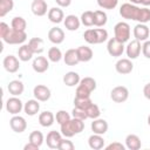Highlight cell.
I'll return each mask as SVG.
<instances>
[{"label":"cell","instance_id":"1","mask_svg":"<svg viewBox=\"0 0 150 150\" xmlns=\"http://www.w3.org/2000/svg\"><path fill=\"white\" fill-rule=\"evenodd\" d=\"M83 129H84V121L80 118H75V117L61 124V134L68 138L82 132Z\"/></svg>","mask_w":150,"mask_h":150},{"label":"cell","instance_id":"2","mask_svg":"<svg viewBox=\"0 0 150 150\" xmlns=\"http://www.w3.org/2000/svg\"><path fill=\"white\" fill-rule=\"evenodd\" d=\"M83 39L90 45H98L108 39V32L104 28H89L83 33Z\"/></svg>","mask_w":150,"mask_h":150},{"label":"cell","instance_id":"3","mask_svg":"<svg viewBox=\"0 0 150 150\" xmlns=\"http://www.w3.org/2000/svg\"><path fill=\"white\" fill-rule=\"evenodd\" d=\"M139 14H141V7L134 5V4H123L120 8V15L123 19H128V20H135L138 21L139 19Z\"/></svg>","mask_w":150,"mask_h":150},{"label":"cell","instance_id":"4","mask_svg":"<svg viewBox=\"0 0 150 150\" xmlns=\"http://www.w3.org/2000/svg\"><path fill=\"white\" fill-rule=\"evenodd\" d=\"M27 40L26 30H18L14 28H11L9 32L2 38V41L8 45H21Z\"/></svg>","mask_w":150,"mask_h":150},{"label":"cell","instance_id":"5","mask_svg":"<svg viewBox=\"0 0 150 150\" xmlns=\"http://www.w3.org/2000/svg\"><path fill=\"white\" fill-rule=\"evenodd\" d=\"M114 33H115V39H117L120 42H127L130 39V26L129 23L121 21L117 22L114 27Z\"/></svg>","mask_w":150,"mask_h":150},{"label":"cell","instance_id":"6","mask_svg":"<svg viewBox=\"0 0 150 150\" xmlns=\"http://www.w3.org/2000/svg\"><path fill=\"white\" fill-rule=\"evenodd\" d=\"M107 50L109 53V55L114 56V57H118V56H122L123 52H124V43L123 42H120L117 39L115 38H111L108 40V43H107Z\"/></svg>","mask_w":150,"mask_h":150},{"label":"cell","instance_id":"7","mask_svg":"<svg viewBox=\"0 0 150 150\" xmlns=\"http://www.w3.org/2000/svg\"><path fill=\"white\" fill-rule=\"evenodd\" d=\"M129 97V90L124 86H117L111 89L110 91V98L116 103H123Z\"/></svg>","mask_w":150,"mask_h":150},{"label":"cell","instance_id":"8","mask_svg":"<svg viewBox=\"0 0 150 150\" xmlns=\"http://www.w3.org/2000/svg\"><path fill=\"white\" fill-rule=\"evenodd\" d=\"M33 95L34 97L40 101V102H46L50 98V89L47 87V86H43V84H38L34 87L33 89Z\"/></svg>","mask_w":150,"mask_h":150},{"label":"cell","instance_id":"9","mask_svg":"<svg viewBox=\"0 0 150 150\" xmlns=\"http://www.w3.org/2000/svg\"><path fill=\"white\" fill-rule=\"evenodd\" d=\"M22 109H23V104H22L21 100L18 98L16 96L9 97V98L6 101V110H7L9 114H12V115H18Z\"/></svg>","mask_w":150,"mask_h":150},{"label":"cell","instance_id":"10","mask_svg":"<svg viewBox=\"0 0 150 150\" xmlns=\"http://www.w3.org/2000/svg\"><path fill=\"white\" fill-rule=\"evenodd\" d=\"M9 127L11 129L14 131V132H18V134H21L26 130L27 128V122L26 120L22 117V116H19V115H14L11 120H9Z\"/></svg>","mask_w":150,"mask_h":150},{"label":"cell","instance_id":"11","mask_svg":"<svg viewBox=\"0 0 150 150\" xmlns=\"http://www.w3.org/2000/svg\"><path fill=\"white\" fill-rule=\"evenodd\" d=\"M2 64H4V68L6 69V71L8 73H16L20 68V62H19V59L14 55H7L4 57V61H2Z\"/></svg>","mask_w":150,"mask_h":150},{"label":"cell","instance_id":"12","mask_svg":"<svg viewBox=\"0 0 150 150\" xmlns=\"http://www.w3.org/2000/svg\"><path fill=\"white\" fill-rule=\"evenodd\" d=\"M115 69L118 74L127 75V74H130L132 71L134 64H132L130 59H120L115 64Z\"/></svg>","mask_w":150,"mask_h":150},{"label":"cell","instance_id":"13","mask_svg":"<svg viewBox=\"0 0 150 150\" xmlns=\"http://www.w3.org/2000/svg\"><path fill=\"white\" fill-rule=\"evenodd\" d=\"M150 35V29L145 23H137L134 27V36L138 41H146Z\"/></svg>","mask_w":150,"mask_h":150},{"label":"cell","instance_id":"14","mask_svg":"<svg viewBox=\"0 0 150 150\" xmlns=\"http://www.w3.org/2000/svg\"><path fill=\"white\" fill-rule=\"evenodd\" d=\"M141 49H142L141 41H138V40H136V39L132 40V41H130V42L128 43V46H127V49H125L128 59H130V60L137 59V57L139 56Z\"/></svg>","mask_w":150,"mask_h":150},{"label":"cell","instance_id":"15","mask_svg":"<svg viewBox=\"0 0 150 150\" xmlns=\"http://www.w3.org/2000/svg\"><path fill=\"white\" fill-rule=\"evenodd\" d=\"M48 40L54 45H60L64 40V32L60 27H53L48 32Z\"/></svg>","mask_w":150,"mask_h":150},{"label":"cell","instance_id":"16","mask_svg":"<svg viewBox=\"0 0 150 150\" xmlns=\"http://www.w3.org/2000/svg\"><path fill=\"white\" fill-rule=\"evenodd\" d=\"M32 67H33L34 71L41 74V73H45L46 70H48V68H49V61L45 56H36L33 60Z\"/></svg>","mask_w":150,"mask_h":150},{"label":"cell","instance_id":"17","mask_svg":"<svg viewBox=\"0 0 150 150\" xmlns=\"http://www.w3.org/2000/svg\"><path fill=\"white\" fill-rule=\"evenodd\" d=\"M30 9L34 15L36 16H43L47 14V2L46 0H33L30 5Z\"/></svg>","mask_w":150,"mask_h":150},{"label":"cell","instance_id":"18","mask_svg":"<svg viewBox=\"0 0 150 150\" xmlns=\"http://www.w3.org/2000/svg\"><path fill=\"white\" fill-rule=\"evenodd\" d=\"M62 137H61V134L57 132L56 130H52L47 134V137H46V143L48 145V148L50 149H57L59 148V144L61 142Z\"/></svg>","mask_w":150,"mask_h":150},{"label":"cell","instance_id":"19","mask_svg":"<svg viewBox=\"0 0 150 150\" xmlns=\"http://www.w3.org/2000/svg\"><path fill=\"white\" fill-rule=\"evenodd\" d=\"M91 130L94 134L104 135L108 131V122L103 118H95L91 122Z\"/></svg>","mask_w":150,"mask_h":150},{"label":"cell","instance_id":"20","mask_svg":"<svg viewBox=\"0 0 150 150\" xmlns=\"http://www.w3.org/2000/svg\"><path fill=\"white\" fill-rule=\"evenodd\" d=\"M63 23H64V27L70 30V32H74V30H77L80 28V25H81V20L74 15V14H69L64 18L63 20Z\"/></svg>","mask_w":150,"mask_h":150},{"label":"cell","instance_id":"21","mask_svg":"<svg viewBox=\"0 0 150 150\" xmlns=\"http://www.w3.org/2000/svg\"><path fill=\"white\" fill-rule=\"evenodd\" d=\"M48 19L53 23H60V22H62L63 19H64L63 11L60 7H53V8H50L48 11Z\"/></svg>","mask_w":150,"mask_h":150},{"label":"cell","instance_id":"22","mask_svg":"<svg viewBox=\"0 0 150 150\" xmlns=\"http://www.w3.org/2000/svg\"><path fill=\"white\" fill-rule=\"evenodd\" d=\"M7 89H8V91H9L11 95H13V96H20L23 93V90H25V86H23V83L21 81L13 80V81H11L8 83Z\"/></svg>","mask_w":150,"mask_h":150},{"label":"cell","instance_id":"23","mask_svg":"<svg viewBox=\"0 0 150 150\" xmlns=\"http://www.w3.org/2000/svg\"><path fill=\"white\" fill-rule=\"evenodd\" d=\"M142 146V142L141 138L135 135V134H130L125 137V148H128L129 150H138Z\"/></svg>","mask_w":150,"mask_h":150},{"label":"cell","instance_id":"24","mask_svg":"<svg viewBox=\"0 0 150 150\" xmlns=\"http://www.w3.org/2000/svg\"><path fill=\"white\" fill-rule=\"evenodd\" d=\"M63 61L67 66H76L80 62L77 49H68L63 55Z\"/></svg>","mask_w":150,"mask_h":150},{"label":"cell","instance_id":"25","mask_svg":"<svg viewBox=\"0 0 150 150\" xmlns=\"http://www.w3.org/2000/svg\"><path fill=\"white\" fill-rule=\"evenodd\" d=\"M23 110L28 115V116H34L39 112L40 110V103L39 101L35 98V100H28L25 105H23Z\"/></svg>","mask_w":150,"mask_h":150},{"label":"cell","instance_id":"26","mask_svg":"<svg viewBox=\"0 0 150 150\" xmlns=\"http://www.w3.org/2000/svg\"><path fill=\"white\" fill-rule=\"evenodd\" d=\"M77 49V54H79V59H80V62H88L93 59L94 56V53L91 50L90 47L88 46H80Z\"/></svg>","mask_w":150,"mask_h":150},{"label":"cell","instance_id":"27","mask_svg":"<svg viewBox=\"0 0 150 150\" xmlns=\"http://www.w3.org/2000/svg\"><path fill=\"white\" fill-rule=\"evenodd\" d=\"M88 144H89V148L94 150H100L104 146V138L102 137V135L94 134L88 138Z\"/></svg>","mask_w":150,"mask_h":150},{"label":"cell","instance_id":"28","mask_svg":"<svg viewBox=\"0 0 150 150\" xmlns=\"http://www.w3.org/2000/svg\"><path fill=\"white\" fill-rule=\"evenodd\" d=\"M80 81H81L80 75L76 71H68L63 76V83L68 87H75L80 83Z\"/></svg>","mask_w":150,"mask_h":150},{"label":"cell","instance_id":"29","mask_svg":"<svg viewBox=\"0 0 150 150\" xmlns=\"http://www.w3.org/2000/svg\"><path fill=\"white\" fill-rule=\"evenodd\" d=\"M54 121H55V116L53 115L52 111H48V110L47 111H42L39 115V123L45 128H48V127L53 125Z\"/></svg>","mask_w":150,"mask_h":150},{"label":"cell","instance_id":"30","mask_svg":"<svg viewBox=\"0 0 150 150\" xmlns=\"http://www.w3.org/2000/svg\"><path fill=\"white\" fill-rule=\"evenodd\" d=\"M33 50L30 49L29 45H22L21 47H19V50H18V56H19V60L22 61V62H27L29 61L32 57H33Z\"/></svg>","mask_w":150,"mask_h":150},{"label":"cell","instance_id":"31","mask_svg":"<svg viewBox=\"0 0 150 150\" xmlns=\"http://www.w3.org/2000/svg\"><path fill=\"white\" fill-rule=\"evenodd\" d=\"M28 45L30 47V49L33 50L34 54H41L43 52V47H45V43H43V40L41 38H32L29 41H28Z\"/></svg>","mask_w":150,"mask_h":150},{"label":"cell","instance_id":"32","mask_svg":"<svg viewBox=\"0 0 150 150\" xmlns=\"http://www.w3.org/2000/svg\"><path fill=\"white\" fill-rule=\"evenodd\" d=\"M107 21H108V16H107L105 12H103V11H95L94 12V26L102 27L107 23Z\"/></svg>","mask_w":150,"mask_h":150},{"label":"cell","instance_id":"33","mask_svg":"<svg viewBox=\"0 0 150 150\" xmlns=\"http://www.w3.org/2000/svg\"><path fill=\"white\" fill-rule=\"evenodd\" d=\"M14 7L13 0H0V16L4 18L7 13H9Z\"/></svg>","mask_w":150,"mask_h":150},{"label":"cell","instance_id":"34","mask_svg":"<svg viewBox=\"0 0 150 150\" xmlns=\"http://www.w3.org/2000/svg\"><path fill=\"white\" fill-rule=\"evenodd\" d=\"M80 20H81V23L87 26V27L94 26V12H91V11L83 12L81 18H80Z\"/></svg>","mask_w":150,"mask_h":150},{"label":"cell","instance_id":"35","mask_svg":"<svg viewBox=\"0 0 150 150\" xmlns=\"http://www.w3.org/2000/svg\"><path fill=\"white\" fill-rule=\"evenodd\" d=\"M63 57L62 52L57 47H52L48 49V60L52 62H59Z\"/></svg>","mask_w":150,"mask_h":150},{"label":"cell","instance_id":"36","mask_svg":"<svg viewBox=\"0 0 150 150\" xmlns=\"http://www.w3.org/2000/svg\"><path fill=\"white\" fill-rule=\"evenodd\" d=\"M12 28L18 29V30H26L27 27V22L22 16H15L12 20Z\"/></svg>","mask_w":150,"mask_h":150},{"label":"cell","instance_id":"37","mask_svg":"<svg viewBox=\"0 0 150 150\" xmlns=\"http://www.w3.org/2000/svg\"><path fill=\"white\" fill-rule=\"evenodd\" d=\"M86 112H87V115H88V118H93V120L98 118L100 115H101V110H100L98 105L95 104V103H91V104L86 109Z\"/></svg>","mask_w":150,"mask_h":150},{"label":"cell","instance_id":"38","mask_svg":"<svg viewBox=\"0 0 150 150\" xmlns=\"http://www.w3.org/2000/svg\"><path fill=\"white\" fill-rule=\"evenodd\" d=\"M43 141H45V139H43V135H42L41 131L34 130V131H32V132L29 134V142H32V143H34V144L41 146L42 143H43Z\"/></svg>","mask_w":150,"mask_h":150},{"label":"cell","instance_id":"39","mask_svg":"<svg viewBox=\"0 0 150 150\" xmlns=\"http://www.w3.org/2000/svg\"><path fill=\"white\" fill-rule=\"evenodd\" d=\"M79 84H81V86H83L84 88H87L90 93H93V91L96 89V81H95L93 77H89V76L82 79Z\"/></svg>","mask_w":150,"mask_h":150},{"label":"cell","instance_id":"40","mask_svg":"<svg viewBox=\"0 0 150 150\" xmlns=\"http://www.w3.org/2000/svg\"><path fill=\"white\" fill-rule=\"evenodd\" d=\"M93 103V101L90 100V97H76L74 98V104L75 107H79V108H82V109H87L90 104Z\"/></svg>","mask_w":150,"mask_h":150},{"label":"cell","instance_id":"41","mask_svg":"<svg viewBox=\"0 0 150 150\" xmlns=\"http://www.w3.org/2000/svg\"><path fill=\"white\" fill-rule=\"evenodd\" d=\"M118 4V0H97V5L103 9H114Z\"/></svg>","mask_w":150,"mask_h":150},{"label":"cell","instance_id":"42","mask_svg":"<svg viewBox=\"0 0 150 150\" xmlns=\"http://www.w3.org/2000/svg\"><path fill=\"white\" fill-rule=\"evenodd\" d=\"M55 120H56V122L61 125V124H63L64 122H67V121L70 120V115H69L66 110H59V111L56 112V115H55Z\"/></svg>","mask_w":150,"mask_h":150},{"label":"cell","instance_id":"43","mask_svg":"<svg viewBox=\"0 0 150 150\" xmlns=\"http://www.w3.org/2000/svg\"><path fill=\"white\" fill-rule=\"evenodd\" d=\"M71 115H73V117L80 118V120H82V121H86V120L88 118V115H87L86 110L82 109V108H79V107H75V108L73 109Z\"/></svg>","mask_w":150,"mask_h":150},{"label":"cell","instance_id":"44","mask_svg":"<svg viewBox=\"0 0 150 150\" xmlns=\"http://www.w3.org/2000/svg\"><path fill=\"white\" fill-rule=\"evenodd\" d=\"M150 21V9L146 7L141 8V14H139V19L138 22L139 23H146Z\"/></svg>","mask_w":150,"mask_h":150},{"label":"cell","instance_id":"45","mask_svg":"<svg viewBox=\"0 0 150 150\" xmlns=\"http://www.w3.org/2000/svg\"><path fill=\"white\" fill-rule=\"evenodd\" d=\"M75 146H74V143L71 142V141H69L68 139V137H66V138H62L61 139V142H60V144H59V150H73Z\"/></svg>","mask_w":150,"mask_h":150},{"label":"cell","instance_id":"46","mask_svg":"<svg viewBox=\"0 0 150 150\" xmlns=\"http://www.w3.org/2000/svg\"><path fill=\"white\" fill-rule=\"evenodd\" d=\"M90 94H91V93H90L87 88H84L83 86L79 84L77 88H76V94H75V96H76V97H90Z\"/></svg>","mask_w":150,"mask_h":150},{"label":"cell","instance_id":"47","mask_svg":"<svg viewBox=\"0 0 150 150\" xmlns=\"http://www.w3.org/2000/svg\"><path fill=\"white\" fill-rule=\"evenodd\" d=\"M105 149L107 150H124L125 149V145H123L120 142H114V143H110L109 145H107Z\"/></svg>","mask_w":150,"mask_h":150},{"label":"cell","instance_id":"48","mask_svg":"<svg viewBox=\"0 0 150 150\" xmlns=\"http://www.w3.org/2000/svg\"><path fill=\"white\" fill-rule=\"evenodd\" d=\"M142 53L146 59H150V41H144L142 45Z\"/></svg>","mask_w":150,"mask_h":150},{"label":"cell","instance_id":"49","mask_svg":"<svg viewBox=\"0 0 150 150\" xmlns=\"http://www.w3.org/2000/svg\"><path fill=\"white\" fill-rule=\"evenodd\" d=\"M9 29L11 28L6 22H0V36H1V39L5 38V35L9 32Z\"/></svg>","mask_w":150,"mask_h":150},{"label":"cell","instance_id":"50","mask_svg":"<svg viewBox=\"0 0 150 150\" xmlns=\"http://www.w3.org/2000/svg\"><path fill=\"white\" fill-rule=\"evenodd\" d=\"M39 145H36V144H34V143H32V142H28L25 146H23V149L25 150H39Z\"/></svg>","mask_w":150,"mask_h":150},{"label":"cell","instance_id":"51","mask_svg":"<svg viewBox=\"0 0 150 150\" xmlns=\"http://www.w3.org/2000/svg\"><path fill=\"white\" fill-rule=\"evenodd\" d=\"M55 2L60 6V7H68L71 4V0H55Z\"/></svg>","mask_w":150,"mask_h":150},{"label":"cell","instance_id":"52","mask_svg":"<svg viewBox=\"0 0 150 150\" xmlns=\"http://www.w3.org/2000/svg\"><path fill=\"white\" fill-rule=\"evenodd\" d=\"M143 94H144V96L150 101V82L144 86V88H143Z\"/></svg>","mask_w":150,"mask_h":150},{"label":"cell","instance_id":"53","mask_svg":"<svg viewBox=\"0 0 150 150\" xmlns=\"http://www.w3.org/2000/svg\"><path fill=\"white\" fill-rule=\"evenodd\" d=\"M141 5H143V6H150V0H142L141 1Z\"/></svg>","mask_w":150,"mask_h":150},{"label":"cell","instance_id":"54","mask_svg":"<svg viewBox=\"0 0 150 150\" xmlns=\"http://www.w3.org/2000/svg\"><path fill=\"white\" fill-rule=\"evenodd\" d=\"M141 1L142 0H130V2L134 4V5H141Z\"/></svg>","mask_w":150,"mask_h":150},{"label":"cell","instance_id":"55","mask_svg":"<svg viewBox=\"0 0 150 150\" xmlns=\"http://www.w3.org/2000/svg\"><path fill=\"white\" fill-rule=\"evenodd\" d=\"M148 124H149V125H150V115H149V116H148Z\"/></svg>","mask_w":150,"mask_h":150}]
</instances>
